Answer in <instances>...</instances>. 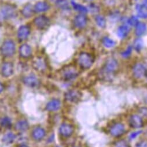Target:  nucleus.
<instances>
[{
  "instance_id": "f257e3e1",
  "label": "nucleus",
  "mask_w": 147,
  "mask_h": 147,
  "mask_svg": "<svg viewBox=\"0 0 147 147\" xmlns=\"http://www.w3.org/2000/svg\"><path fill=\"white\" fill-rule=\"evenodd\" d=\"M61 78L65 81H72L77 78L79 72L77 68L73 65H65L60 71Z\"/></svg>"
},
{
  "instance_id": "f03ea898",
  "label": "nucleus",
  "mask_w": 147,
  "mask_h": 147,
  "mask_svg": "<svg viewBox=\"0 0 147 147\" xmlns=\"http://www.w3.org/2000/svg\"><path fill=\"white\" fill-rule=\"evenodd\" d=\"M94 62L93 55L86 52H82L79 54L78 57V65L82 69H88L90 68Z\"/></svg>"
},
{
  "instance_id": "7ed1b4c3",
  "label": "nucleus",
  "mask_w": 147,
  "mask_h": 147,
  "mask_svg": "<svg viewBox=\"0 0 147 147\" xmlns=\"http://www.w3.org/2000/svg\"><path fill=\"white\" fill-rule=\"evenodd\" d=\"M16 48L15 42L10 39L5 40L0 47V53L5 57H11L16 53Z\"/></svg>"
},
{
  "instance_id": "20e7f679",
  "label": "nucleus",
  "mask_w": 147,
  "mask_h": 147,
  "mask_svg": "<svg viewBox=\"0 0 147 147\" xmlns=\"http://www.w3.org/2000/svg\"><path fill=\"white\" fill-rule=\"evenodd\" d=\"M119 67V63L115 59L109 57L105 61L102 67V71L107 76H113L118 71Z\"/></svg>"
},
{
  "instance_id": "39448f33",
  "label": "nucleus",
  "mask_w": 147,
  "mask_h": 147,
  "mask_svg": "<svg viewBox=\"0 0 147 147\" xmlns=\"http://www.w3.org/2000/svg\"><path fill=\"white\" fill-rule=\"evenodd\" d=\"M16 14V8L13 5H4L0 9V22L15 18Z\"/></svg>"
},
{
  "instance_id": "423d86ee",
  "label": "nucleus",
  "mask_w": 147,
  "mask_h": 147,
  "mask_svg": "<svg viewBox=\"0 0 147 147\" xmlns=\"http://www.w3.org/2000/svg\"><path fill=\"white\" fill-rule=\"evenodd\" d=\"M133 77L137 80H141L146 77L147 68L145 65L140 62L136 63L132 68Z\"/></svg>"
},
{
  "instance_id": "0eeeda50",
  "label": "nucleus",
  "mask_w": 147,
  "mask_h": 147,
  "mask_svg": "<svg viewBox=\"0 0 147 147\" xmlns=\"http://www.w3.org/2000/svg\"><path fill=\"white\" fill-rule=\"evenodd\" d=\"M109 132L110 135L115 138L121 137L126 133L125 126L121 122H115L109 127Z\"/></svg>"
},
{
  "instance_id": "6e6552de",
  "label": "nucleus",
  "mask_w": 147,
  "mask_h": 147,
  "mask_svg": "<svg viewBox=\"0 0 147 147\" xmlns=\"http://www.w3.org/2000/svg\"><path fill=\"white\" fill-rule=\"evenodd\" d=\"M33 22L36 28L41 30L48 28L51 25V20L49 18L44 15L36 17L34 19Z\"/></svg>"
},
{
  "instance_id": "1a4fd4ad",
  "label": "nucleus",
  "mask_w": 147,
  "mask_h": 147,
  "mask_svg": "<svg viewBox=\"0 0 147 147\" xmlns=\"http://www.w3.org/2000/svg\"><path fill=\"white\" fill-rule=\"evenodd\" d=\"M64 97L67 101L71 103L78 102L82 97V93L77 89H71L66 92Z\"/></svg>"
},
{
  "instance_id": "9d476101",
  "label": "nucleus",
  "mask_w": 147,
  "mask_h": 147,
  "mask_svg": "<svg viewBox=\"0 0 147 147\" xmlns=\"http://www.w3.org/2000/svg\"><path fill=\"white\" fill-rule=\"evenodd\" d=\"M23 84L27 87L30 88H36L39 86L40 81L35 75L30 74L23 78Z\"/></svg>"
},
{
  "instance_id": "9b49d317",
  "label": "nucleus",
  "mask_w": 147,
  "mask_h": 147,
  "mask_svg": "<svg viewBox=\"0 0 147 147\" xmlns=\"http://www.w3.org/2000/svg\"><path fill=\"white\" fill-rule=\"evenodd\" d=\"M88 18L86 14L79 13L77 15L74 19L73 23L74 27L79 30L84 29L88 24Z\"/></svg>"
},
{
  "instance_id": "f8f14e48",
  "label": "nucleus",
  "mask_w": 147,
  "mask_h": 147,
  "mask_svg": "<svg viewBox=\"0 0 147 147\" xmlns=\"http://www.w3.org/2000/svg\"><path fill=\"white\" fill-rule=\"evenodd\" d=\"M32 65L35 69L40 72H44L47 68L46 60L42 56L35 57L32 61Z\"/></svg>"
},
{
  "instance_id": "ddd939ff",
  "label": "nucleus",
  "mask_w": 147,
  "mask_h": 147,
  "mask_svg": "<svg viewBox=\"0 0 147 147\" xmlns=\"http://www.w3.org/2000/svg\"><path fill=\"white\" fill-rule=\"evenodd\" d=\"M129 123L131 127L138 129L144 126V121L141 116L138 114L131 115L129 119Z\"/></svg>"
},
{
  "instance_id": "4468645a",
  "label": "nucleus",
  "mask_w": 147,
  "mask_h": 147,
  "mask_svg": "<svg viewBox=\"0 0 147 147\" xmlns=\"http://www.w3.org/2000/svg\"><path fill=\"white\" fill-rule=\"evenodd\" d=\"M31 30L28 26L23 25L21 26L17 31V37L20 41L26 40L30 35Z\"/></svg>"
},
{
  "instance_id": "2eb2a0df",
  "label": "nucleus",
  "mask_w": 147,
  "mask_h": 147,
  "mask_svg": "<svg viewBox=\"0 0 147 147\" xmlns=\"http://www.w3.org/2000/svg\"><path fill=\"white\" fill-rule=\"evenodd\" d=\"M1 74L4 77L8 78L11 77L14 73V67L12 63L7 61L3 64L1 66Z\"/></svg>"
},
{
  "instance_id": "dca6fc26",
  "label": "nucleus",
  "mask_w": 147,
  "mask_h": 147,
  "mask_svg": "<svg viewBox=\"0 0 147 147\" xmlns=\"http://www.w3.org/2000/svg\"><path fill=\"white\" fill-rule=\"evenodd\" d=\"M74 131V127L68 123H63L59 127V133L64 137H69L72 135Z\"/></svg>"
},
{
  "instance_id": "f3484780",
  "label": "nucleus",
  "mask_w": 147,
  "mask_h": 147,
  "mask_svg": "<svg viewBox=\"0 0 147 147\" xmlns=\"http://www.w3.org/2000/svg\"><path fill=\"white\" fill-rule=\"evenodd\" d=\"M32 48L27 44H23L19 47V53L21 57L23 59L30 58L32 55Z\"/></svg>"
},
{
  "instance_id": "a211bd4d",
  "label": "nucleus",
  "mask_w": 147,
  "mask_h": 147,
  "mask_svg": "<svg viewBox=\"0 0 147 147\" xmlns=\"http://www.w3.org/2000/svg\"><path fill=\"white\" fill-rule=\"evenodd\" d=\"M61 101L59 99L54 98L49 101L47 105H46V109L48 111L51 112H55L57 111L61 108Z\"/></svg>"
},
{
  "instance_id": "6ab92c4d",
  "label": "nucleus",
  "mask_w": 147,
  "mask_h": 147,
  "mask_svg": "<svg viewBox=\"0 0 147 147\" xmlns=\"http://www.w3.org/2000/svg\"><path fill=\"white\" fill-rule=\"evenodd\" d=\"M34 9L35 13H42L49 10L50 5L46 1H41L37 2L35 4L34 6Z\"/></svg>"
},
{
  "instance_id": "aec40b11",
  "label": "nucleus",
  "mask_w": 147,
  "mask_h": 147,
  "mask_svg": "<svg viewBox=\"0 0 147 147\" xmlns=\"http://www.w3.org/2000/svg\"><path fill=\"white\" fill-rule=\"evenodd\" d=\"M130 31V27L128 25L122 24L117 29V35L120 39H125L129 34Z\"/></svg>"
},
{
  "instance_id": "412c9836",
  "label": "nucleus",
  "mask_w": 147,
  "mask_h": 147,
  "mask_svg": "<svg viewBox=\"0 0 147 147\" xmlns=\"http://www.w3.org/2000/svg\"><path fill=\"white\" fill-rule=\"evenodd\" d=\"M45 134L44 129L40 126L35 127L32 132V137L36 141H41L45 137Z\"/></svg>"
},
{
  "instance_id": "4be33fe9",
  "label": "nucleus",
  "mask_w": 147,
  "mask_h": 147,
  "mask_svg": "<svg viewBox=\"0 0 147 147\" xmlns=\"http://www.w3.org/2000/svg\"><path fill=\"white\" fill-rule=\"evenodd\" d=\"M34 6L30 4H26L22 8V14L25 18L28 19L31 18L35 13Z\"/></svg>"
},
{
  "instance_id": "5701e85b",
  "label": "nucleus",
  "mask_w": 147,
  "mask_h": 147,
  "mask_svg": "<svg viewBox=\"0 0 147 147\" xmlns=\"http://www.w3.org/2000/svg\"><path fill=\"white\" fill-rule=\"evenodd\" d=\"M147 30V25L144 22H139L135 27V34L137 37L143 35Z\"/></svg>"
},
{
  "instance_id": "b1692460",
  "label": "nucleus",
  "mask_w": 147,
  "mask_h": 147,
  "mask_svg": "<svg viewBox=\"0 0 147 147\" xmlns=\"http://www.w3.org/2000/svg\"><path fill=\"white\" fill-rule=\"evenodd\" d=\"M101 44L104 47L107 49L113 48L116 45V42L107 36H105L102 38Z\"/></svg>"
},
{
  "instance_id": "393cba45",
  "label": "nucleus",
  "mask_w": 147,
  "mask_h": 147,
  "mask_svg": "<svg viewBox=\"0 0 147 147\" xmlns=\"http://www.w3.org/2000/svg\"><path fill=\"white\" fill-rule=\"evenodd\" d=\"M15 127V129L19 131L24 132L28 129L29 125L27 121L20 120L16 123Z\"/></svg>"
},
{
  "instance_id": "a878e982",
  "label": "nucleus",
  "mask_w": 147,
  "mask_h": 147,
  "mask_svg": "<svg viewBox=\"0 0 147 147\" xmlns=\"http://www.w3.org/2000/svg\"><path fill=\"white\" fill-rule=\"evenodd\" d=\"M135 8L138 18L144 19H147V9H145L141 4H137Z\"/></svg>"
},
{
  "instance_id": "bb28decb",
  "label": "nucleus",
  "mask_w": 147,
  "mask_h": 147,
  "mask_svg": "<svg viewBox=\"0 0 147 147\" xmlns=\"http://www.w3.org/2000/svg\"><path fill=\"white\" fill-rule=\"evenodd\" d=\"M95 22L97 26L100 28H104L107 26V21L105 18L102 15H96L94 18Z\"/></svg>"
},
{
  "instance_id": "cd10ccee",
  "label": "nucleus",
  "mask_w": 147,
  "mask_h": 147,
  "mask_svg": "<svg viewBox=\"0 0 147 147\" xmlns=\"http://www.w3.org/2000/svg\"><path fill=\"white\" fill-rule=\"evenodd\" d=\"M56 5L59 9L63 11H68L70 9L69 4L67 0H56Z\"/></svg>"
},
{
  "instance_id": "c85d7f7f",
  "label": "nucleus",
  "mask_w": 147,
  "mask_h": 147,
  "mask_svg": "<svg viewBox=\"0 0 147 147\" xmlns=\"http://www.w3.org/2000/svg\"><path fill=\"white\" fill-rule=\"evenodd\" d=\"M144 47V42L141 38L137 37L134 40L133 44V49L137 52H140L141 51Z\"/></svg>"
},
{
  "instance_id": "c756f323",
  "label": "nucleus",
  "mask_w": 147,
  "mask_h": 147,
  "mask_svg": "<svg viewBox=\"0 0 147 147\" xmlns=\"http://www.w3.org/2000/svg\"><path fill=\"white\" fill-rule=\"evenodd\" d=\"M71 5H72L73 8L76 11H77V12H79L80 13L86 14L88 12V8L85 7V6H84L80 4L76 3L75 1H71Z\"/></svg>"
},
{
  "instance_id": "7c9ffc66",
  "label": "nucleus",
  "mask_w": 147,
  "mask_h": 147,
  "mask_svg": "<svg viewBox=\"0 0 147 147\" xmlns=\"http://www.w3.org/2000/svg\"><path fill=\"white\" fill-rule=\"evenodd\" d=\"M16 136L12 132H8L4 135L3 138V141L4 143L7 144H12L15 140Z\"/></svg>"
},
{
  "instance_id": "2f4dec72",
  "label": "nucleus",
  "mask_w": 147,
  "mask_h": 147,
  "mask_svg": "<svg viewBox=\"0 0 147 147\" xmlns=\"http://www.w3.org/2000/svg\"><path fill=\"white\" fill-rule=\"evenodd\" d=\"M0 125L5 128H10L12 126V121L8 117H4L0 119Z\"/></svg>"
},
{
  "instance_id": "473e14b6",
  "label": "nucleus",
  "mask_w": 147,
  "mask_h": 147,
  "mask_svg": "<svg viewBox=\"0 0 147 147\" xmlns=\"http://www.w3.org/2000/svg\"><path fill=\"white\" fill-rule=\"evenodd\" d=\"M138 18V16H136L134 15L131 16L130 18L127 19V25L129 26L135 27L137 26V24L140 22Z\"/></svg>"
},
{
  "instance_id": "72a5a7b5",
  "label": "nucleus",
  "mask_w": 147,
  "mask_h": 147,
  "mask_svg": "<svg viewBox=\"0 0 147 147\" xmlns=\"http://www.w3.org/2000/svg\"><path fill=\"white\" fill-rule=\"evenodd\" d=\"M133 51V47L131 45L128 46L125 50L121 52V56L123 59H128L130 57Z\"/></svg>"
},
{
  "instance_id": "f704fd0d",
  "label": "nucleus",
  "mask_w": 147,
  "mask_h": 147,
  "mask_svg": "<svg viewBox=\"0 0 147 147\" xmlns=\"http://www.w3.org/2000/svg\"><path fill=\"white\" fill-rule=\"evenodd\" d=\"M114 147H131L129 143L125 140H119L115 142Z\"/></svg>"
},
{
  "instance_id": "c9c22d12",
  "label": "nucleus",
  "mask_w": 147,
  "mask_h": 147,
  "mask_svg": "<svg viewBox=\"0 0 147 147\" xmlns=\"http://www.w3.org/2000/svg\"><path fill=\"white\" fill-rule=\"evenodd\" d=\"M88 11H89L92 13H95L97 15L100 11V8L98 5L94 4H90V5L89 6V8H88Z\"/></svg>"
},
{
  "instance_id": "e433bc0d",
  "label": "nucleus",
  "mask_w": 147,
  "mask_h": 147,
  "mask_svg": "<svg viewBox=\"0 0 147 147\" xmlns=\"http://www.w3.org/2000/svg\"><path fill=\"white\" fill-rule=\"evenodd\" d=\"M119 12H118L117 11H115L111 13H110L109 15V19L112 20H117L119 19Z\"/></svg>"
},
{
  "instance_id": "4c0bfd02",
  "label": "nucleus",
  "mask_w": 147,
  "mask_h": 147,
  "mask_svg": "<svg viewBox=\"0 0 147 147\" xmlns=\"http://www.w3.org/2000/svg\"><path fill=\"white\" fill-rule=\"evenodd\" d=\"M138 112L140 116L147 118V107H141L139 108Z\"/></svg>"
},
{
  "instance_id": "58836bf2",
  "label": "nucleus",
  "mask_w": 147,
  "mask_h": 147,
  "mask_svg": "<svg viewBox=\"0 0 147 147\" xmlns=\"http://www.w3.org/2000/svg\"><path fill=\"white\" fill-rule=\"evenodd\" d=\"M142 132V131L141 130H138V131H136L131 133L129 136V139L130 140H133L136 139L138 136H139L141 134Z\"/></svg>"
},
{
  "instance_id": "ea45409f",
  "label": "nucleus",
  "mask_w": 147,
  "mask_h": 147,
  "mask_svg": "<svg viewBox=\"0 0 147 147\" xmlns=\"http://www.w3.org/2000/svg\"><path fill=\"white\" fill-rule=\"evenodd\" d=\"M136 147H147V141L145 140L140 141L137 143Z\"/></svg>"
},
{
  "instance_id": "a19ab883",
  "label": "nucleus",
  "mask_w": 147,
  "mask_h": 147,
  "mask_svg": "<svg viewBox=\"0 0 147 147\" xmlns=\"http://www.w3.org/2000/svg\"><path fill=\"white\" fill-rule=\"evenodd\" d=\"M105 4L109 6L114 5L116 3V0H105Z\"/></svg>"
},
{
  "instance_id": "79ce46f5",
  "label": "nucleus",
  "mask_w": 147,
  "mask_h": 147,
  "mask_svg": "<svg viewBox=\"0 0 147 147\" xmlns=\"http://www.w3.org/2000/svg\"><path fill=\"white\" fill-rule=\"evenodd\" d=\"M141 5L147 9V0H142Z\"/></svg>"
},
{
  "instance_id": "37998d69",
  "label": "nucleus",
  "mask_w": 147,
  "mask_h": 147,
  "mask_svg": "<svg viewBox=\"0 0 147 147\" xmlns=\"http://www.w3.org/2000/svg\"><path fill=\"white\" fill-rule=\"evenodd\" d=\"M4 85L0 82V93H1L3 92V91L4 90Z\"/></svg>"
},
{
  "instance_id": "c03bdc74",
  "label": "nucleus",
  "mask_w": 147,
  "mask_h": 147,
  "mask_svg": "<svg viewBox=\"0 0 147 147\" xmlns=\"http://www.w3.org/2000/svg\"><path fill=\"white\" fill-rule=\"evenodd\" d=\"M144 102L147 105V95L144 97Z\"/></svg>"
},
{
  "instance_id": "a18cd8bd",
  "label": "nucleus",
  "mask_w": 147,
  "mask_h": 147,
  "mask_svg": "<svg viewBox=\"0 0 147 147\" xmlns=\"http://www.w3.org/2000/svg\"><path fill=\"white\" fill-rule=\"evenodd\" d=\"M85 1H86V2H87V3H91V2H92L93 1H94V0H84Z\"/></svg>"
},
{
  "instance_id": "49530a36",
  "label": "nucleus",
  "mask_w": 147,
  "mask_h": 147,
  "mask_svg": "<svg viewBox=\"0 0 147 147\" xmlns=\"http://www.w3.org/2000/svg\"><path fill=\"white\" fill-rule=\"evenodd\" d=\"M18 147H28V146L27 145H20V146H18Z\"/></svg>"
},
{
  "instance_id": "de8ad7c7",
  "label": "nucleus",
  "mask_w": 147,
  "mask_h": 147,
  "mask_svg": "<svg viewBox=\"0 0 147 147\" xmlns=\"http://www.w3.org/2000/svg\"><path fill=\"white\" fill-rule=\"evenodd\" d=\"M146 78V80H147V74H146V77H145Z\"/></svg>"
},
{
  "instance_id": "09e8293b",
  "label": "nucleus",
  "mask_w": 147,
  "mask_h": 147,
  "mask_svg": "<svg viewBox=\"0 0 147 147\" xmlns=\"http://www.w3.org/2000/svg\"><path fill=\"white\" fill-rule=\"evenodd\" d=\"M74 147H79V146H74Z\"/></svg>"
}]
</instances>
